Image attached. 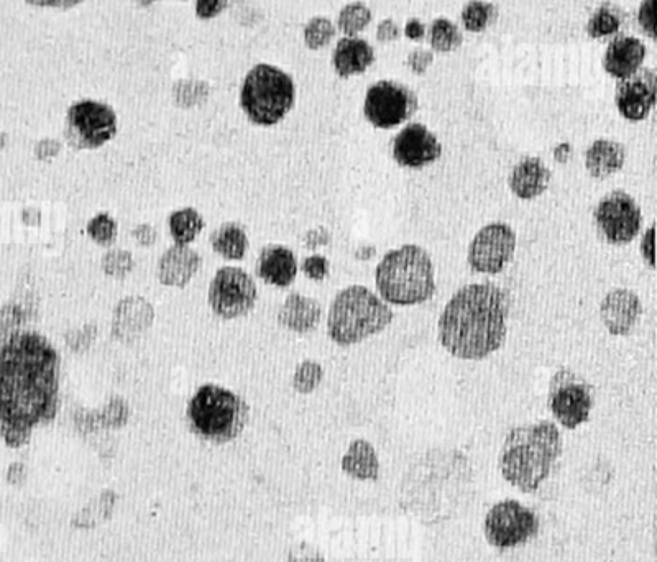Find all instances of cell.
Returning a JSON list of instances; mask_svg holds the SVG:
<instances>
[{"label": "cell", "instance_id": "obj_1", "mask_svg": "<svg viewBox=\"0 0 657 562\" xmlns=\"http://www.w3.org/2000/svg\"><path fill=\"white\" fill-rule=\"evenodd\" d=\"M60 408V354L43 334L17 331L0 346V436L22 447Z\"/></svg>", "mask_w": 657, "mask_h": 562}, {"label": "cell", "instance_id": "obj_2", "mask_svg": "<svg viewBox=\"0 0 657 562\" xmlns=\"http://www.w3.org/2000/svg\"><path fill=\"white\" fill-rule=\"evenodd\" d=\"M508 291L500 286L467 285L447 303L439 319V341L462 360H482L503 347L510 316Z\"/></svg>", "mask_w": 657, "mask_h": 562}, {"label": "cell", "instance_id": "obj_3", "mask_svg": "<svg viewBox=\"0 0 657 562\" xmlns=\"http://www.w3.org/2000/svg\"><path fill=\"white\" fill-rule=\"evenodd\" d=\"M562 454L559 428L551 421L511 429L501 447L503 479L523 493H533L551 475Z\"/></svg>", "mask_w": 657, "mask_h": 562}, {"label": "cell", "instance_id": "obj_4", "mask_svg": "<svg viewBox=\"0 0 657 562\" xmlns=\"http://www.w3.org/2000/svg\"><path fill=\"white\" fill-rule=\"evenodd\" d=\"M375 280L383 300L391 305H421L436 291L431 257L418 245L388 252L378 263Z\"/></svg>", "mask_w": 657, "mask_h": 562}, {"label": "cell", "instance_id": "obj_5", "mask_svg": "<svg viewBox=\"0 0 657 562\" xmlns=\"http://www.w3.org/2000/svg\"><path fill=\"white\" fill-rule=\"evenodd\" d=\"M391 321L393 311L375 293L365 286H349L329 309L327 332L337 346L347 347L385 331Z\"/></svg>", "mask_w": 657, "mask_h": 562}, {"label": "cell", "instance_id": "obj_6", "mask_svg": "<svg viewBox=\"0 0 657 562\" xmlns=\"http://www.w3.org/2000/svg\"><path fill=\"white\" fill-rule=\"evenodd\" d=\"M186 418L189 429L199 439L224 444L244 431L249 421V406L227 388L206 383L189 400Z\"/></svg>", "mask_w": 657, "mask_h": 562}, {"label": "cell", "instance_id": "obj_7", "mask_svg": "<svg viewBox=\"0 0 657 562\" xmlns=\"http://www.w3.org/2000/svg\"><path fill=\"white\" fill-rule=\"evenodd\" d=\"M296 88L290 74L272 65H257L245 76L240 106L250 122L272 127L295 106Z\"/></svg>", "mask_w": 657, "mask_h": 562}, {"label": "cell", "instance_id": "obj_8", "mask_svg": "<svg viewBox=\"0 0 657 562\" xmlns=\"http://www.w3.org/2000/svg\"><path fill=\"white\" fill-rule=\"evenodd\" d=\"M117 116L104 102H74L66 114L65 137L74 150H96L114 139Z\"/></svg>", "mask_w": 657, "mask_h": 562}, {"label": "cell", "instance_id": "obj_9", "mask_svg": "<svg viewBox=\"0 0 657 562\" xmlns=\"http://www.w3.org/2000/svg\"><path fill=\"white\" fill-rule=\"evenodd\" d=\"M538 531V516L518 500H503L493 505L483 523L488 543L500 551L523 546L538 535Z\"/></svg>", "mask_w": 657, "mask_h": 562}, {"label": "cell", "instance_id": "obj_10", "mask_svg": "<svg viewBox=\"0 0 657 562\" xmlns=\"http://www.w3.org/2000/svg\"><path fill=\"white\" fill-rule=\"evenodd\" d=\"M257 296L255 281L239 267L219 268L209 286V305L222 319L240 318L250 313Z\"/></svg>", "mask_w": 657, "mask_h": 562}, {"label": "cell", "instance_id": "obj_11", "mask_svg": "<svg viewBox=\"0 0 657 562\" xmlns=\"http://www.w3.org/2000/svg\"><path fill=\"white\" fill-rule=\"evenodd\" d=\"M592 408V387L584 378L570 370H561L552 377L549 410L564 428L575 429L587 423Z\"/></svg>", "mask_w": 657, "mask_h": 562}, {"label": "cell", "instance_id": "obj_12", "mask_svg": "<svg viewBox=\"0 0 657 562\" xmlns=\"http://www.w3.org/2000/svg\"><path fill=\"white\" fill-rule=\"evenodd\" d=\"M418 97L403 84L380 81L368 89L363 112L378 129H393L414 116Z\"/></svg>", "mask_w": 657, "mask_h": 562}, {"label": "cell", "instance_id": "obj_13", "mask_svg": "<svg viewBox=\"0 0 657 562\" xmlns=\"http://www.w3.org/2000/svg\"><path fill=\"white\" fill-rule=\"evenodd\" d=\"M641 209L625 191H613L600 201L595 211L598 231L613 245L630 244L641 229Z\"/></svg>", "mask_w": 657, "mask_h": 562}, {"label": "cell", "instance_id": "obj_14", "mask_svg": "<svg viewBox=\"0 0 657 562\" xmlns=\"http://www.w3.org/2000/svg\"><path fill=\"white\" fill-rule=\"evenodd\" d=\"M515 250L516 235L508 224H488L475 235L470 244V267L478 273L497 275L511 262Z\"/></svg>", "mask_w": 657, "mask_h": 562}, {"label": "cell", "instance_id": "obj_15", "mask_svg": "<svg viewBox=\"0 0 657 562\" xmlns=\"http://www.w3.org/2000/svg\"><path fill=\"white\" fill-rule=\"evenodd\" d=\"M441 155V143L423 124H409L393 142V157L405 168L419 170L439 160Z\"/></svg>", "mask_w": 657, "mask_h": 562}, {"label": "cell", "instance_id": "obj_16", "mask_svg": "<svg viewBox=\"0 0 657 562\" xmlns=\"http://www.w3.org/2000/svg\"><path fill=\"white\" fill-rule=\"evenodd\" d=\"M657 78L653 70L638 71L623 79L616 88V107L621 116L639 122L649 116L656 104Z\"/></svg>", "mask_w": 657, "mask_h": 562}, {"label": "cell", "instance_id": "obj_17", "mask_svg": "<svg viewBox=\"0 0 657 562\" xmlns=\"http://www.w3.org/2000/svg\"><path fill=\"white\" fill-rule=\"evenodd\" d=\"M643 313V306L635 291L613 290L603 298L600 306L603 324L613 336L630 334Z\"/></svg>", "mask_w": 657, "mask_h": 562}, {"label": "cell", "instance_id": "obj_18", "mask_svg": "<svg viewBox=\"0 0 657 562\" xmlns=\"http://www.w3.org/2000/svg\"><path fill=\"white\" fill-rule=\"evenodd\" d=\"M203 258L188 245H175L166 250L158 263V278L163 285L183 288L199 272Z\"/></svg>", "mask_w": 657, "mask_h": 562}, {"label": "cell", "instance_id": "obj_19", "mask_svg": "<svg viewBox=\"0 0 657 562\" xmlns=\"http://www.w3.org/2000/svg\"><path fill=\"white\" fill-rule=\"evenodd\" d=\"M644 56H646V47L638 38L620 35L608 45L603 66L610 76L623 81L638 73L643 65Z\"/></svg>", "mask_w": 657, "mask_h": 562}, {"label": "cell", "instance_id": "obj_20", "mask_svg": "<svg viewBox=\"0 0 657 562\" xmlns=\"http://www.w3.org/2000/svg\"><path fill=\"white\" fill-rule=\"evenodd\" d=\"M257 275L268 285L278 288L290 286L298 275L295 254L283 245H268L258 257Z\"/></svg>", "mask_w": 657, "mask_h": 562}, {"label": "cell", "instance_id": "obj_21", "mask_svg": "<svg viewBox=\"0 0 657 562\" xmlns=\"http://www.w3.org/2000/svg\"><path fill=\"white\" fill-rule=\"evenodd\" d=\"M551 171L539 158L528 157L513 168L510 188L515 196L524 201L538 198L551 183Z\"/></svg>", "mask_w": 657, "mask_h": 562}, {"label": "cell", "instance_id": "obj_22", "mask_svg": "<svg viewBox=\"0 0 657 562\" xmlns=\"http://www.w3.org/2000/svg\"><path fill=\"white\" fill-rule=\"evenodd\" d=\"M375 61V51L372 45H368L362 38L347 37L342 38L337 43L334 56H332V65L340 78H350L355 74H362L373 65Z\"/></svg>", "mask_w": 657, "mask_h": 562}, {"label": "cell", "instance_id": "obj_23", "mask_svg": "<svg viewBox=\"0 0 657 562\" xmlns=\"http://www.w3.org/2000/svg\"><path fill=\"white\" fill-rule=\"evenodd\" d=\"M321 316L322 308L318 301L299 293H291L286 298L285 305L281 306L278 321L290 331L308 334L318 328Z\"/></svg>", "mask_w": 657, "mask_h": 562}, {"label": "cell", "instance_id": "obj_24", "mask_svg": "<svg viewBox=\"0 0 657 562\" xmlns=\"http://www.w3.org/2000/svg\"><path fill=\"white\" fill-rule=\"evenodd\" d=\"M626 150L613 140H597L585 153V166L595 180H605L625 166Z\"/></svg>", "mask_w": 657, "mask_h": 562}, {"label": "cell", "instance_id": "obj_25", "mask_svg": "<svg viewBox=\"0 0 657 562\" xmlns=\"http://www.w3.org/2000/svg\"><path fill=\"white\" fill-rule=\"evenodd\" d=\"M342 469L352 479L377 480L380 462L372 444L363 439H357L350 444L349 451L342 457Z\"/></svg>", "mask_w": 657, "mask_h": 562}, {"label": "cell", "instance_id": "obj_26", "mask_svg": "<svg viewBox=\"0 0 657 562\" xmlns=\"http://www.w3.org/2000/svg\"><path fill=\"white\" fill-rule=\"evenodd\" d=\"M212 249L227 260H242L249 250V237L239 224L227 222L211 235Z\"/></svg>", "mask_w": 657, "mask_h": 562}, {"label": "cell", "instance_id": "obj_27", "mask_svg": "<svg viewBox=\"0 0 657 562\" xmlns=\"http://www.w3.org/2000/svg\"><path fill=\"white\" fill-rule=\"evenodd\" d=\"M170 234L176 245H189L204 229V219L196 209L175 211L168 219Z\"/></svg>", "mask_w": 657, "mask_h": 562}, {"label": "cell", "instance_id": "obj_28", "mask_svg": "<svg viewBox=\"0 0 657 562\" xmlns=\"http://www.w3.org/2000/svg\"><path fill=\"white\" fill-rule=\"evenodd\" d=\"M621 25H623V17H621L620 10L615 9L612 5H602L592 15L587 32H589L590 37L600 40V38L616 35L620 32Z\"/></svg>", "mask_w": 657, "mask_h": 562}, {"label": "cell", "instance_id": "obj_29", "mask_svg": "<svg viewBox=\"0 0 657 562\" xmlns=\"http://www.w3.org/2000/svg\"><path fill=\"white\" fill-rule=\"evenodd\" d=\"M497 20V9L482 0H470L462 12V24L469 32L480 33L487 30Z\"/></svg>", "mask_w": 657, "mask_h": 562}, {"label": "cell", "instance_id": "obj_30", "mask_svg": "<svg viewBox=\"0 0 657 562\" xmlns=\"http://www.w3.org/2000/svg\"><path fill=\"white\" fill-rule=\"evenodd\" d=\"M370 22H372V12L367 5H363L362 2H354L340 10L337 25H339L340 32L345 33L347 37H355L357 33L363 32Z\"/></svg>", "mask_w": 657, "mask_h": 562}, {"label": "cell", "instance_id": "obj_31", "mask_svg": "<svg viewBox=\"0 0 657 562\" xmlns=\"http://www.w3.org/2000/svg\"><path fill=\"white\" fill-rule=\"evenodd\" d=\"M429 42H431L432 48L439 53H451L455 48L460 47L462 35H460L457 25L452 24L451 20L439 19L431 25Z\"/></svg>", "mask_w": 657, "mask_h": 562}, {"label": "cell", "instance_id": "obj_32", "mask_svg": "<svg viewBox=\"0 0 657 562\" xmlns=\"http://www.w3.org/2000/svg\"><path fill=\"white\" fill-rule=\"evenodd\" d=\"M334 37H336V27L332 25L331 20L324 17H316L304 28V42L311 50L326 48Z\"/></svg>", "mask_w": 657, "mask_h": 562}, {"label": "cell", "instance_id": "obj_33", "mask_svg": "<svg viewBox=\"0 0 657 562\" xmlns=\"http://www.w3.org/2000/svg\"><path fill=\"white\" fill-rule=\"evenodd\" d=\"M88 235L97 245H112L117 239V222L107 212H101L88 222Z\"/></svg>", "mask_w": 657, "mask_h": 562}, {"label": "cell", "instance_id": "obj_34", "mask_svg": "<svg viewBox=\"0 0 657 562\" xmlns=\"http://www.w3.org/2000/svg\"><path fill=\"white\" fill-rule=\"evenodd\" d=\"M322 377H324V372H322L321 365L313 360H306L296 369L293 385H295L296 392L311 393L319 387Z\"/></svg>", "mask_w": 657, "mask_h": 562}, {"label": "cell", "instance_id": "obj_35", "mask_svg": "<svg viewBox=\"0 0 657 562\" xmlns=\"http://www.w3.org/2000/svg\"><path fill=\"white\" fill-rule=\"evenodd\" d=\"M132 267H134V258L124 250H112V252H107L106 257L102 258L104 272L109 277L117 278V280L127 277Z\"/></svg>", "mask_w": 657, "mask_h": 562}, {"label": "cell", "instance_id": "obj_36", "mask_svg": "<svg viewBox=\"0 0 657 562\" xmlns=\"http://www.w3.org/2000/svg\"><path fill=\"white\" fill-rule=\"evenodd\" d=\"M175 96L181 106H194L196 102H201L204 97H207V86L203 83H194V81H183L178 84Z\"/></svg>", "mask_w": 657, "mask_h": 562}, {"label": "cell", "instance_id": "obj_37", "mask_svg": "<svg viewBox=\"0 0 657 562\" xmlns=\"http://www.w3.org/2000/svg\"><path fill=\"white\" fill-rule=\"evenodd\" d=\"M227 7V0H196V15L201 20L216 19Z\"/></svg>", "mask_w": 657, "mask_h": 562}, {"label": "cell", "instance_id": "obj_38", "mask_svg": "<svg viewBox=\"0 0 657 562\" xmlns=\"http://www.w3.org/2000/svg\"><path fill=\"white\" fill-rule=\"evenodd\" d=\"M654 4L656 0H643L641 9H639V25L643 28L644 33H648L649 37L656 38V20H654Z\"/></svg>", "mask_w": 657, "mask_h": 562}, {"label": "cell", "instance_id": "obj_39", "mask_svg": "<svg viewBox=\"0 0 657 562\" xmlns=\"http://www.w3.org/2000/svg\"><path fill=\"white\" fill-rule=\"evenodd\" d=\"M303 270L309 278L319 281L326 277L327 272H329V263H327L326 258L314 255V257L304 260Z\"/></svg>", "mask_w": 657, "mask_h": 562}, {"label": "cell", "instance_id": "obj_40", "mask_svg": "<svg viewBox=\"0 0 657 562\" xmlns=\"http://www.w3.org/2000/svg\"><path fill=\"white\" fill-rule=\"evenodd\" d=\"M432 60H434V55H432L431 51L426 50V48H418V50H414L413 53L409 55L408 65L413 73L423 74L428 71Z\"/></svg>", "mask_w": 657, "mask_h": 562}, {"label": "cell", "instance_id": "obj_41", "mask_svg": "<svg viewBox=\"0 0 657 562\" xmlns=\"http://www.w3.org/2000/svg\"><path fill=\"white\" fill-rule=\"evenodd\" d=\"M290 562H324V558L318 549L311 548L309 544H301L291 551Z\"/></svg>", "mask_w": 657, "mask_h": 562}, {"label": "cell", "instance_id": "obj_42", "mask_svg": "<svg viewBox=\"0 0 657 562\" xmlns=\"http://www.w3.org/2000/svg\"><path fill=\"white\" fill-rule=\"evenodd\" d=\"M25 2L33 5V7H38V9L68 10L78 7L79 4H83L86 0H25Z\"/></svg>", "mask_w": 657, "mask_h": 562}, {"label": "cell", "instance_id": "obj_43", "mask_svg": "<svg viewBox=\"0 0 657 562\" xmlns=\"http://www.w3.org/2000/svg\"><path fill=\"white\" fill-rule=\"evenodd\" d=\"M377 37L380 42H393V40L400 38V28L393 20H385V22L378 25Z\"/></svg>", "mask_w": 657, "mask_h": 562}, {"label": "cell", "instance_id": "obj_44", "mask_svg": "<svg viewBox=\"0 0 657 562\" xmlns=\"http://www.w3.org/2000/svg\"><path fill=\"white\" fill-rule=\"evenodd\" d=\"M641 252H643V258L648 262L649 267L654 268V227H649V231L644 235Z\"/></svg>", "mask_w": 657, "mask_h": 562}, {"label": "cell", "instance_id": "obj_45", "mask_svg": "<svg viewBox=\"0 0 657 562\" xmlns=\"http://www.w3.org/2000/svg\"><path fill=\"white\" fill-rule=\"evenodd\" d=\"M134 237L138 240V244L150 245L157 239V232L152 226L145 224V226L135 227Z\"/></svg>", "mask_w": 657, "mask_h": 562}, {"label": "cell", "instance_id": "obj_46", "mask_svg": "<svg viewBox=\"0 0 657 562\" xmlns=\"http://www.w3.org/2000/svg\"><path fill=\"white\" fill-rule=\"evenodd\" d=\"M58 150H60V143L56 142V140H43V142H40V145L37 147V155L45 152L42 157H40V160H45V158L51 157V155H56Z\"/></svg>", "mask_w": 657, "mask_h": 562}, {"label": "cell", "instance_id": "obj_47", "mask_svg": "<svg viewBox=\"0 0 657 562\" xmlns=\"http://www.w3.org/2000/svg\"><path fill=\"white\" fill-rule=\"evenodd\" d=\"M406 37L411 38L414 42H419L423 40L424 37V25L419 22V20H411L406 24Z\"/></svg>", "mask_w": 657, "mask_h": 562}, {"label": "cell", "instance_id": "obj_48", "mask_svg": "<svg viewBox=\"0 0 657 562\" xmlns=\"http://www.w3.org/2000/svg\"><path fill=\"white\" fill-rule=\"evenodd\" d=\"M140 7H148V5L155 4L158 0H135Z\"/></svg>", "mask_w": 657, "mask_h": 562}, {"label": "cell", "instance_id": "obj_49", "mask_svg": "<svg viewBox=\"0 0 657 562\" xmlns=\"http://www.w3.org/2000/svg\"><path fill=\"white\" fill-rule=\"evenodd\" d=\"M5 145V135L0 134V148L4 147Z\"/></svg>", "mask_w": 657, "mask_h": 562}]
</instances>
